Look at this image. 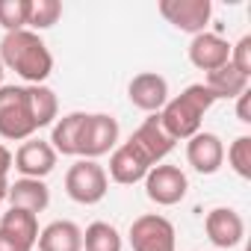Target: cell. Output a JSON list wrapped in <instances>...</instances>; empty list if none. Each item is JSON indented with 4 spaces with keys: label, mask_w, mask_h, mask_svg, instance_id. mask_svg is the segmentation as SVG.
<instances>
[{
    "label": "cell",
    "mask_w": 251,
    "mask_h": 251,
    "mask_svg": "<svg viewBox=\"0 0 251 251\" xmlns=\"http://www.w3.org/2000/svg\"><path fill=\"white\" fill-rule=\"evenodd\" d=\"M0 62L3 68L15 71L24 80V86H42L53 71V56L45 39L33 30L6 33L0 42Z\"/></svg>",
    "instance_id": "obj_1"
},
{
    "label": "cell",
    "mask_w": 251,
    "mask_h": 251,
    "mask_svg": "<svg viewBox=\"0 0 251 251\" xmlns=\"http://www.w3.org/2000/svg\"><path fill=\"white\" fill-rule=\"evenodd\" d=\"M213 103L216 98L210 95V89L204 83H192L177 98H169L157 115H160V124L166 127V133L175 142H180V139H192L201 130V121Z\"/></svg>",
    "instance_id": "obj_2"
},
{
    "label": "cell",
    "mask_w": 251,
    "mask_h": 251,
    "mask_svg": "<svg viewBox=\"0 0 251 251\" xmlns=\"http://www.w3.org/2000/svg\"><path fill=\"white\" fill-rule=\"evenodd\" d=\"M36 130L30 86H0V136L6 142H27Z\"/></svg>",
    "instance_id": "obj_3"
},
{
    "label": "cell",
    "mask_w": 251,
    "mask_h": 251,
    "mask_svg": "<svg viewBox=\"0 0 251 251\" xmlns=\"http://www.w3.org/2000/svg\"><path fill=\"white\" fill-rule=\"evenodd\" d=\"M118 145V121L106 112H86L77 136V157L80 160H98Z\"/></svg>",
    "instance_id": "obj_4"
},
{
    "label": "cell",
    "mask_w": 251,
    "mask_h": 251,
    "mask_svg": "<svg viewBox=\"0 0 251 251\" xmlns=\"http://www.w3.org/2000/svg\"><path fill=\"white\" fill-rule=\"evenodd\" d=\"M106 189H109V177H106L103 166H98V160H77L65 172V192L71 201H77L83 207L103 201Z\"/></svg>",
    "instance_id": "obj_5"
},
{
    "label": "cell",
    "mask_w": 251,
    "mask_h": 251,
    "mask_svg": "<svg viewBox=\"0 0 251 251\" xmlns=\"http://www.w3.org/2000/svg\"><path fill=\"white\" fill-rule=\"evenodd\" d=\"M127 236L133 251H175V225L157 213H145L133 219Z\"/></svg>",
    "instance_id": "obj_6"
},
{
    "label": "cell",
    "mask_w": 251,
    "mask_h": 251,
    "mask_svg": "<svg viewBox=\"0 0 251 251\" xmlns=\"http://www.w3.org/2000/svg\"><path fill=\"white\" fill-rule=\"evenodd\" d=\"M160 15L180 33L198 36L207 33L210 15H213V3L210 0H160Z\"/></svg>",
    "instance_id": "obj_7"
},
{
    "label": "cell",
    "mask_w": 251,
    "mask_h": 251,
    "mask_svg": "<svg viewBox=\"0 0 251 251\" xmlns=\"http://www.w3.org/2000/svg\"><path fill=\"white\" fill-rule=\"evenodd\" d=\"M186 189H189V180L186 175L177 169V166H169V163H160L154 166L148 175H145V195L160 204V207H175L186 198Z\"/></svg>",
    "instance_id": "obj_8"
},
{
    "label": "cell",
    "mask_w": 251,
    "mask_h": 251,
    "mask_svg": "<svg viewBox=\"0 0 251 251\" xmlns=\"http://www.w3.org/2000/svg\"><path fill=\"white\" fill-rule=\"evenodd\" d=\"M139 154H142V160L154 169V166H160L169 154H172V148H175V139L166 133V127L160 124V115L154 112V115H148L139 127L133 130V136L127 139Z\"/></svg>",
    "instance_id": "obj_9"
},
{
    "label": "cell",
    "mask_w": 251,
    "mask_h": 251,
    "mask_svg": "<svg viewBox=\"0 0 251 251\" xmlns=\"http://www.w3.org/2000/svg\"><path fill=\"white\" fill-rule=\"evenodd\" d=\"M56 157H59V154L50 148V142H45V139H27V142H21V148L15 151L12 166L21 172V177L45 180V177L56 169Z\"/></svg>",
    "instance_id": "obj_10"
},
{
    "label": "cell",
    "mask_w": 251,
    "mask_h": 251,
    "mask_svg": "<svg viewBox=\"0 0 251 251\" xmlns=\"http://www.w3.org/2000/svg\"><path fill=\"white\" fill-rule=\"evenodd\" d=\"M204 230L216 248H236L245 236V222L233 207H213L204 216Z\"/></svg>",
    "instance_id": "obj_11"
},
{
    "label": "cell",
    "mask_w": 251,
    "mask_h": 251,
    "mask_svg": "<svg viewBox=\"0 0 251 251\" xmlns=\"http://www.w3.org/2000/svg\"><path fill=\"white\" fill-rule=\"evenodd\" d=\"M127 98H130V103H133L136 109L154 115V112H160V109L166 106V100H169V83H166V77L157 74V71H142V74H136V77L130 80Z\"/></svg>",
    "instance_id": "obj_12"
},
{
    "label": "cell",
    "mask_w": 251,
    "mask_h": 251,
    "mask_svg": "<svg viewBox=\"0 0 251 251\" xmlns=\"http://www.w3.org/2000/svg\"><path fill=\"white\" fill-rule=\"evenodd\" d=\"M186 160L198 175H216L225 163V142L210 130H198L186 139Z\"/></svg>",
    "instance_id": "obj_13"
},
{
    "label": "cell",
    "mask_w": 251,
    "mask_h": 251,
    "mask_svg": "<svg viewBox=\"0 0 251 251\" xmlns=\"http://www.w3.org/2000/svg\"><path fill=\"white\" fill-rule=\"evenodd\" d=\"M189 62L198 71H216L225 62H230V45L219 33H198L189 42Z\"/></svg>",
    "instance_id": "obj_14"
},
{
    "label": "cell",
    "mask_w": 251,
    "mask_h": 251,
    "mask_svg": "<svg viewBox=\"0 0 251 251\" xmlns=\"http://www.w3.org/2000/svg\"><path fill=\"white\" fill-rule=\"evenodd\" d=\"M148 172H151V166L142 160V154L130 142H124V145H118L112 151V157H109V175L106 177L115 180V183H121V186H133V183L145 180Z\"/></svg>",
    "instance_id": "obj_15"
},
{
    "label": "cell",
    "mask_w": 251,
    "mask_h": 251,
    "mask_svg": "<svg viewBox=\"0 0 251 251\" xmlns=\"http://www.w3.org/2000/svg\"><path fill=\"white\" fill-rule=\"evenodd\" d=\"M6 201L9 207L15 210H27V213H42L48 210L50 204V189L45 180H36V177H18L15 183H9V192H6Z\"/></svg>",
    "instance_id": "obj_16"
},
{
    "label": "cell",
    "mask_w": 251,
    "mask_h": 251,
    "mask_svg": "<svg viewBox=\"0 0 251 251\" xmlns=\"http://www.w3.org/2000/svg\"><path fill=\"white\" fill-rule=\"evenodd\" d=\"M36 245L39 251H83V230L68 219H56L45 230H39Z\"/></svg>",
    "instance_id": "obj_17"
},
{
    "label": "cell",
    "mask_w": 251,
    "mask_h": 251,
    "mask_svg": "<svg viewBox=\"0 0 251 251\" xmlns=\"http://www.w3.org/2000/svg\"><path fill=\"white\" fill-rule=\"evenodd\" d=\"M0 233L9 236V239H15V242H21L24 248L33 251V245L39 239V219L33 213H27V210L9 207L3 216H0Z\"/></svg>",
    "instance_id": "obj_18"
},
{
    "label": "cell",
    "mask_w": 251,
    "mask_h": 251,
    "mask_svg": "<svg viewBox=\"0 0 251 251\" xmlns=\"http://www.w3.org/2000/svg\"><path fill=\"white\" fill-rule=\"evenodd\" d=\"M248 80L251 77H245V74H239L230 62H225L222 68H216V71H210L207 74V80H204V86L210 89V95L219 100H233V98H239L242 92H248Z\"/></svg>",
    "instance_id": "obj_19"
},
{
    "label": "cell",
    "mask_w": 251,
    "mask_h": 251,
    "mask_svg": "<svg viewBox=\"0 0 251 251\" xmlns=\"http://www.w3.org/2000/svg\"><path fill=\"white\" fill-rule=\"evenodd\" d=\"M86 112H68L53 124L50 133V148L62 157H77V136H80V124Z\"/></svg>",
    "instance_id": "obj_20"
},
{
    "label": "cell",
    "mask_w": 251,
    "mask_h": 251,
    "mask_svg": "<svg viewBox=\"0 0 251 251\" xmlns=\"http://www.w3.org/2000/svg\"><path fill=\"white\" fill-rule=\"evenodd\" d=\"M83 251H121V233L109 222H92L83 230Z\"/></svg>",
    "instance_id": "obj_21"
},
{
    "label": "cell",
    "mask_w": 251,
    "mask_h": 251,
    "mask_svg": "<svg viewBox=\"0 0 251 251\" xmlns=\"http://www.w3.org/2000/svg\"><path fill=\"white\" fill-rule=\"evenodd\" d=\"M30 100H33V115H36V127H48L53 118H59V100L50 86H30Z\"/></svg>",
    "instance_id": "obj_22"
},
{
    "label": "cell",
    "mask_w": 251,
    "mask_h": 251,
    "mask_svg": "<svg viewBox=\"0 0 251 251\" xmlns=\"http://www.w3.org/2000/svg\"><path fill=\"white\" fill-rule=\"evenodd\" d=\"M62 18V3L59 0H30V18H27V30L42 33L48 27H53Z\"/></svg>",
    "instance_id": "obj_23"
},
{
    "label": "cell",
    "mask_w": 251,
    "mask_h": 251,
    "mask_svg": "<svg viewBox=\"0 0 251 251\" xmlns=\"http://www.w3.org/2000/svg\"><path fill=\"white\" fill-rule=\"evenodd\" d=\"M30 18V0H0V27L6 33L27 30Z\"/></svg>",
    "instance_id": "obj_24"
},
{
    "label": "cell",
    "mask_w": 251,
    "mask_h": 251,
    "mask_svg": "<svg viewBox=\"0 0 251 251\" xmlns=\"http://www.w3.org/2000/svg\"><path fill=\"white\" fill-rule=\"evenodd\" d=\"M227 163H230V169H233L242 180L251 177V136H236V139L230 142V148H227Z\"/></svg>",
    "instance_id": "obj_25"
},
{
    "label": "cell",
    "mask_w": 251,
    "mask_h": 251,
    "mask_svg": "<svg viewBox=\"0 0 251 251\" xmlns=\"http://www.w3.org/2000/svg\"><path fill=\"white\" fill-rule=\"evenodd\" d=\"M230 65H233L239 74L251 77V36H242V39L230 48Z\"/></svg>",
    "instance_id": "obj_26"
},
{
    "label": "cell",
    "mask_w": 251,
    "mask_h": 251,
    "mask_svg": "<svg viewBox=\"0 0 251 251\" xmlns=\"http://www.w3.org/2000/svg\"><path fill=\"white\" fill-rule=\"evenodd\" d=\"M9 169H12V151L6 145H0V204L6 201V192H9Z\"/></svg>",
    "instance_id": "obj_27"
},
{
    "label": "cell",
    "mask_w": 251,
    "mask_h": 251,
    "mask_svg": "<svg viewBox=\"0 0 251 251\" xmlns=\"http://www.w3.org/2000/svg\"><path fill=\"white\" fill-rule=\"evenodd\" d=\"M251 92H242L239 98H236V118L242 121V124H251Z\"/></svg>",
    "instance_id": "obj_28"
},
{
    "label": "cell",
    "mask_w": 251,
    "mask_h": 251,
    "mask_svg": "<svg viewBox=\"0 0 251 251\" xmlns=\"http://www.w3.org/2000/svg\"><path fill=\"white\" fill-rule=\"evenodd\" d=\"M0 251H30V248H24L21 242H15V239H9V236L0 233Z\"/></svg>",
    "instance_id": "obj_29"
},
{
    "label": "cell",
    "mask_w": 251,
    "mask_h": 251,
    "mask_svg": "<svg viewBox=\"0 0 251 251\" xmlns=\"http://www.w3.org/2000/svg\"><path fill=\"white\" fill-rule=\"evenodd\" d=\"M3 74H6V68H3V62H0V86H3Z\"/></svg>",
    "instance_id": "obj_30"
}]
</instances>
